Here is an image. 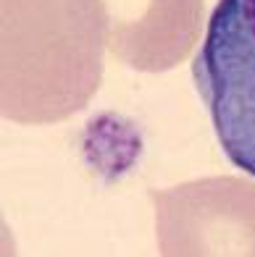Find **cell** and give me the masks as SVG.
<instances>
[{
  "label": "cell",
  "mask_w": 255,
  "mask_h": 257,
  "mask_svg": "<svg viewBox=\"0 0 255 257\" xmlns=\"http://www.w3.org/2000/svg\"><path fill=\"white\" fill-rule=\"evenodd\" d=\"M160 254H255V181L213 176L153 189Z\"/></svg>",
  "instance_id": "cell-3"
},
{
  "label": "cell",
  "mask_w": 255,
  "mask_h": 257,
  "mask_svg": "<svg viewBox=\"0 0 255 257\" xmlns=\"http://www.w3.org/2000/svg\"><path fill=\"white\" fill-rule=\"evenodd\" d=\"M200 61V92L218 142L255 176V0H221Z\"/></svg>",
  "instance_id": "cell-2"
},
{
  "label": "cell",
  "mask_w": 255,
  "mask_h": 257,
  "mask_svg": "<svg viewBox=\"0 0 255 257\" xmlns=\"http://www.w3.org/2000/svg\"><path fill=\"white\" fill-rule=\"evenodd\" d=\"M108 19L103 0H3V115L58 123L103 81Z\"/></svg>",
  "instance_id": "cell-1"
},
{
  "label": "cell",
  "mask_w": 255,
  "mask_h": 257,
  "mask_svg": "<svg viewBox=\"0 0 255 257\" xmlns=\"http://www.w3.org/2000/svg\"><path fill=\"white\" fill-rule=\"evenodd\" d=\"M108 50L134 71L158 74L195 53L205 27V0H103Z\"/></svg>",
  "instance_id": "cell-4"
}]
</instances>
